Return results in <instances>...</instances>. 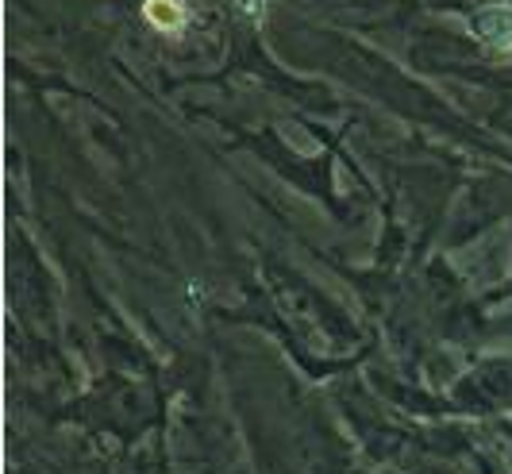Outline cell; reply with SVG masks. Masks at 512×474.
<instances>
[{
    "label": "cell",
    "instance_id": "obj_1",
    "mask_svg": "<svg viewBox=\"0 0 512 474\" xmlns=\"http://www.w3.org/2000/svg\"><path fill=\"white\" fill-rule=\"evenodd\" d=\"M478 39L501 54H512V8H486L474 16Z\"/></svg>",
    "mask_w": 512,
    "mask_h": 474
},
{
    "label": "cell",
    "instance_id": "obj_2",
    "mask_svg": "<svg viewBox=\"0 0 512 474\" xmlns=\"http://www.w3.org/2000/svg\"><path fill=\"white\" fill-rule=\"evenodd\" d=\"M143 12H147V20H151L158 31H181L185 24V8H181V0H147L143 4Z\"/></svg>",
    "mask_w": 512,
    "mask_h": 474
}]
</instances>
